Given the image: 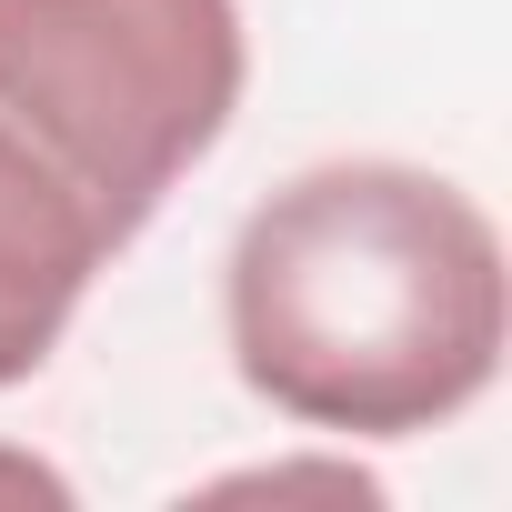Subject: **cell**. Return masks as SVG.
Listing matches in <instances>:
<instances>
[{"mask_svg":"<svg viewBox=\"0 0 512 512\" xmlns=\"http://www.w3.org/2000/svg\"><path fill=\"white\" fill-rule=\"evenodd\" d=\"M111 251H121L111 211L0 111V392L61 352V332Z\"/></svg>","mask_w":512,"mask_h":512,"instance_id":"obj_3","label":"cell"},{"mask_svg":"<svg viewBox=\"0 0 512 512\" xmlns=\"http://www.w3.org/2000/svg\"><path fill=\"white\" fill-rule=\"evenodd\" d=\"M231 372L302 432L412 442L472 412L512 342L492 211L412 161H322L231 241Z\"/></svg>","mask_w":512,"mask_h":512,"instance_id":"obj_1","label":"cell"},{"mask_svg":"<svg viewBox=\"0 0 512 512\" xmlns=\"http://www.w3.org/2000/svg\"><path fill=\"white\" fill-rule=\"evenodd\" d=\"M221 492H332V502H372V482L362 472H241V482H221Z\"/></svg>","mask_w":512,"mask_h":512,"instance_id":"obj_4","label":"cell"},{"mask_svg":"<svg viewBox=\"0 0 512 512\" xmlns=\"http://www.w3.org/2000/svg\"><path fill=\"white\" fill-rule=\"evenodd\" d=\"M0 502H71V482L41 472V462H21V452H0Z\"/></svg>","mask_w":512,"mask_h":512,"instance_id":"obj_5","label":"cell"},{"mask_svg":"<svg viewBox=\"0 0 512 512\" xmlns=\"http://www.w3.org/2000/svg\"><path fill=\"white\" fill-rule=\"evenodd\" d=\"M231 0H0V111H11L121 241L241 111Z\"/></svg>","mask_w":512,"mask_h":512,"instance_id":"obj_2","label":"cell"}]
</instances>
